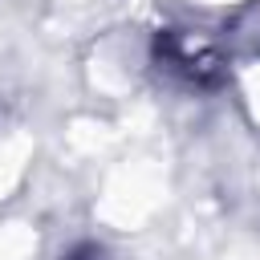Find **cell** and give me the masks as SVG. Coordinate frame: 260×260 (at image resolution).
<instances>
[{"instance_id":"6da1fadb","label":"cell","mask_w":260,"mask_h":260,"mask_svg":"<svg viewBox=\"0 0 260 260\" xmlns=\"http://www.w3.org/2000/svg\"><path fill=\"white\" fill-rule=\"evenodd\" d=\"M61 260H102V248H98V244H77V248L65 252Z\"/></svg>"}]
</instances>
